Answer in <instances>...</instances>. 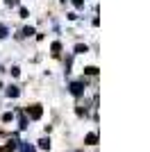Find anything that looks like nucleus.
I'll list each match as a JSON object with an SVG mask.
<instances>
[{
    "mask_svg": "<svg viewBox=\"0 0 150 152\" xmlns=\"http://www.w3.org/2000/svg\"><path fill=\"white\" fill-rule=\"evenodd\" d=\"M87 50H89V48H87V45H82V43L75 45V52H87Z\"/></svg>",
    "mask_w": 150,
    "mask_h": 152,
    "instance_id": "11",
    "label": "nucleus"
},
{
    "mask_svg": "<svg viewBox=\"0 0 150 152\" xmlns=\"http://www.w3.org/2000/svg\"><path fill=\"white\" fill-rule=\"evenodd\" d=\"M30 34H34V27H25V30H23V37H30Z\"/></svg>",
    "mask_w": 150,
    "mask_h": 152,
    "instance_id": "10",
    "label": "nucleus"
},
{
    "mask_svg": "<svg viewBox=\"0 0 150 152\" xmlns=\"http://www.w3.org/2000/svg\"><path fill=\"white\" fill-rule=\"evenodd\" d=\"M84 73H87V75H96V73H98V68H96V66H87V68H84Z\"/></svg>",
    "mask_w": 150,
    "mask_h": 152,
    "instance_id": "7",
    "label": "nucleus"
},
{
    "mask_svg": "<svg viewBox=\"0 0 150 152\" xmlns=\"http://www.w3.org/2000/svg\"><path fill=\"white\" fill-rule=\"evenodd\" d=\"M18 127H21V129H25V127H27V116H21V121H18Z\"/></svg>",
    "mask_w": 150,
    "mask_h": 152,
    "instance_id": "8",
    "label": "nucleus"
},
{
    "mask_svg": "<svg viewBox=\"0 0 150 152\" xmlns=\"http://www.w3.org/2000/svg\"><path fill=\"white\" fill-rule=\"evenodd\" d=\"M7 5H9V7H16V5H18V0H7Z\"/></svg>",
    "mask_w": 150,
    "mask_h": 152,
    "instance_id": "13",
    "label": "nucleus"
},
{
    "mask_svg": "<svg viewBox=\"0 0 150 152\" xmlns=\"http://www.w3.org/2000/svg\"><path fill=\"white\" fill-rule=\"evenodd\" d=\"M84 143H87V145H96V143H98V134L96 132L87 134V136H84Z\"/></svg>",
    "mask_w": 150,
    "mask_h": 152,
    "instance_id": "3",
    "label": "nucleus"
},
{
    "mask_svg": "<svg viewBox=\"0 0 150 152\" xmlns=\"http://www.w3.org/2000/svg\"><path fill=\"white\" fill-rule=\"evenodd\" d=\"M82 91H84V84L82 82H73L71 84V93L73 95H82Z\"/></svg>",
    "mask_w": 150,
    "mask_h": 152,
    "instance_id": "2",
    "label": "nucleus"
},
{
    "mask_svg": "<svg viewBox=\"0 0 150 152\" xmlns=\"http://www.w3.org/2000/svg\"><path fill=\"white\" fill-rule=\"evenodd\" d=\"M5 37H7V27L0 25V39H5Z\"/></svg>",
    "mask_w": 150,
    "mask_h": 152,
    "instance_id": "12",
    "label": "nucleus"
},
{
    "mask_svg": "<svg viewBox=\"0 0 150 152\" xmlns=\"http://www.w3.org/2000/svg\"><path fill=\"white\" fill-rule=\"evenodd\" d=\"M41 114H43V109L39 107V104H32V107L25 109V116H30L32 121H39V118H41Z\"/></svg>",
    "mask_w": 150,
    "mask_h": 152,
    "instance_id": "1",
    "label": "nucleus"
},
{
    "mask_svg": "<svg viewBox=\"0 0 150 152\" xmlns=\"http://www.w3.org/2000/svg\"><path fill=\"white\" fill-rule=\"evenodd\" d=\"M7 95H9V98H16V95H18V86H9V89H7Z\"/></svg>",
    "mask_w": 150,
    "mask_h": 152,
    "instance_id": "5",
    "label": "nucleus"
},
{
    "mask_svg": "<svg viewBox=\"0 0 150 152\" xmlns=\"http://www.w3.org/2000/svg\"><path fill=\"white\" fill-rule=\"evenodd\" d=\"M73 5H75V7H82L84 2H82V0H73Z\"/></svg>",
    "mask_w": 150,
    "mask_h": 152,
    "instance_id": "14",
    "label": "nucleus"
},
{
    "mask_svg": "<svg viewBox=\"0 0 150 152\" xmlns=\"http://www.w3.org/2000/svg\"><path fill=\"white\" fill-rule=\"evenodd\" d=\"M39 148L41 150H50V139H41L39 141Z\"/></svg>",
    "mask_w": 150,
    "mask_h": 152,
    "instance_id": "4",
    "label": "nucleus"
},
{
    "mask_svg": "<svg viewBox=\"0 0 150 152\" xmlns=\"http://www.w3.org/2000/svg\"><path fill=\"white\" fill-rule=\"evenodd\" d=\"M59 50H62V43L55 41V43H52V55H59Z\"/></svg>",
    "mask_w": 150,
    "mask_h": 152,
    "instance_id": "9",
    "label": "nucleus"
},
{
    "mask_svg": "<svg viewBox=\"0 0 150 152\" xmlns=\"http://www.w3.org/2000/svg\"><path fill=\"white\" fill-rule=\"evenodd\" d=\"M21 152H37V150H34L30 143H21Z\"/></svg>",
    "mask_w": 150,
    "mask_h": 152,
    "instance_id": "6",
    "label": "nucleus"
}]
</instances>
